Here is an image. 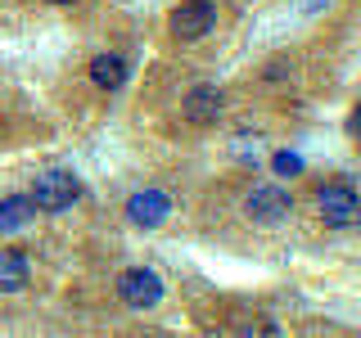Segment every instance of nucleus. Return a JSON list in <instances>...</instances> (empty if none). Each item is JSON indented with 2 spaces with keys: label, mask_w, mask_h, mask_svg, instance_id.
Segmentation results:
<instances>
[{
  "label": "nucleus",
  "mask_w": 361,
  "mask_h": 338,
  "mask_svg": "<svg viewBox=\"0 0 361 338\" xmlns=\"http://www.w3.org/2000/svg\"><path fill=\"white\" fill-rule=\"evenodd\" d=\"M32 203H37L41 212H68L77 199H82V180L73 172H63V167H50V172L37 176V185H32Z\"/></svg>",
  "instance_id": "1"
},
{
  "label": "nucleus",
  "mask_w": 361,
  "mask_h": 338,
  "mask_svg": "<svg viewBox=\"0 0 361 338\" xmlns=\"http://www.w3.org/2000/svg\"><path fill=\"white\" fill-rule=\"evenodd\" d=\"M316 217L325 225H334V230H348V225L361 221V194L353 185H321L316 189Z\"/></svg>",
  "instance_id": "2"
},
{
  "label": "nucleus",
  "mask_w": 361,
  "mask_h": 338,
  "mask_svg": "<svg viewBox=\"0 0 361 338\" xmlns=\"http://www.w3.org/2000/svg\"><path fill=\"white\" fill-rule=\"evenodd\" d=\"M217 5L212 0H180L172 9V18H167V27H172L176 41H203L212 27H217Z\"/></svg>",
  "instance_id": "3"
},
{
  "label": "nucleus",
  "mask_w": 361,
  "mask_h": 338,
  "mask_svg": "<svg viewBox=\"0 0 361 338\" xmlns=\"http://www.w3.org/2000/svg\"><path fill=\"white\" fill-rule=\"evenodd\" d=\"M118 298L135 311H154L158 302H163V280H158V270H149V266H127L118 275Z\"/></svg>",
  "instance_id": "4"
},
{
  "label": "nucleus",
  "mask_w": 361,
  "mask_h": 338,
  "mask_svg": "<svg viewBox=\"0 0 361 338\" xmlns=\"http://www.w3.org/2000/svg\"><path fill=\"white\" fill-rule=\"evenodd\" d=\"M289 212H293V199L276 185H257V189H248V199H244V217L253 225H280Z\"/></svg>",
  "instance_id": "5"
},
{
  "label": "nucleus",
  "mask_w": 361,
  "mask_h": 338,
  "mask_svg": "<svg viewBox=\"0 0 361 338\" xmlns=\"http://www.w3.org/2000/svg\"><path fill=\"white\" fill-rule=\"evenodd\" d=\"M167 217H172V199L163 189H135L127 199V221L140 225V230H158Z\"/></svg>",
  "instance_id": "6"
},
{
  "label": "nucleus",
  "mask_w": 361,
  "mask_h": 338,
  "mask_svg": "<svg viewBox=\"0 0 361 338\" xmlns=\"http://www.w3.org/2000/svg\"><path fill=\"white\" fill-rule=\"evenodd\" d=\"M180 113H185V122H195V127L217 122L221 118V90L217 86H195L185 99H180Z\"/></svg>",
  "instance_id": "7"
},
{
  "label": "nucleus",
  "mask_w": 361,
  "mask_h": 338,
  "mask_svg": "<svg viewBox=\"0 0 361 338\" xmlns=\"http://www.w3.org/2000/svg\"><path fill=\"white\" fill-rule=\"evenodd\" d=\"M32 280V262L18 248H0V293H23Z\"/></svg>",
  "instance_id": "8"
},
{
  "label": "nucleus",
  "mask_w": 361,
  "mask_h": 338,
  "mask_svg": "<svg viewBox=\"0 0 361 338\" xmlns=\"http://www.w3.org/2000/svg\"><path fill=\"white\" fill-rule=\"evenodd\" d=\"M90 82L99 90H122L127 86V59L122 54H95L90 59Z\"/></svg>",
  "instance_id": "9"
},
{
  "label": "nucleus",
  "mask_w": 361,
  "mask_h": 338,
  "mask_svg": "<svg viewBox=\"0 0 361 338\" xmlns=\"http://www.w3.org/2000/svg\"><path fill=\"white\" fill-rule=\"evenodd\" d=\"M32 212H37L32 199H5V203H0V230H18V225H27Z\"/></svg>",
  "instance_id": "10"
},
{
  "label": "nucleus",
  "mask_w": 361,
  "mask_h": 338,
  "mask_svg": "<svg viewBox=\"0 0 361 338\" xmlns=\"http://www.w3.org/2000/svg\"><path fill=\"white\" fill-rule=\"evenodd\" d=\"M240 338H280L276 315H253V320L240 325Z\"/></svg>",
  "instance_id": "11"
},
{
  "label": "nucleus",
  "mask_w": 361,
  "mask_h": 338,
  "mask_svg": "<svg viewBox=\"0 0 361 338\" xmlns=\"http://www.w3.org/2000/svg\"><path fill=\"white\" fill-rule=\"evenodd\" d=\"M271 172L285 176V180H293V176H302V158H298V154H289V149H280L276 158H271Z\"/></svg>",
  "instance_id": "12"
},
{
  "label": "nucleus",
  "mask_w": 361,
  "mask_h": 338,
  "mask_svg": "<svg viewBox=\"0 0 361 338\" xmlns=\"http://www.w3.org/2000/svg\"><path fill=\"white\" fill-rule=\"evenodd\" d=\"M353 135H357V140H361V108L353 113Z\"/></svg>",
  "instance_id": "13"
},
{
  "label": "nucleus",
  "mask_w": 361,
  "mask_h": 338,
  "mask_svg": "<svg viewBox=\"0 0 361 338\" xmlns=\"http://www.w3.org/2000/svg\"><path fill=\"white\" fill-rule=\"evenodd\" d=\"M50 5H73V0H50Z\"/></svg>",
  "instance_id": "14"
}]
</instances>
